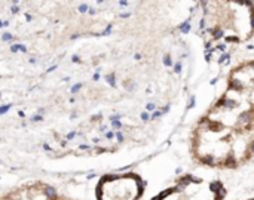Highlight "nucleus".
I'll return each mask as SVG.
<instances>
[{
  "mask_svg": "<svg viewBox=\"0 0 254 200\" xmlns=\"http://www.w3.org/2000/svg\"><path fill=\"white\" fill-rule=\"evenodd\" d=\"M190 156L214 169H237L254 159V59L231 70L226 89L196 122Z\"/></svg>",
  "mask_w": 254,
  "mask_h": 200,
  "instance_id": "obj_1",
  "label": "nucleus"
},
{
  "mask_svg": "<svg viewBox=\"0 0 254 200\" xmlns=\"http://www.w3.org/2000/svg\"><path fill=\"white\" fill-rule=\"evenodd\" d=\"M201 37L208 48H232L249 42L254 34L253 1H202Z\"/></svg>",
  "mask_w": 254,
  "mask_h": 200,
  "instance_id": "obj_2",
  "label": "nucleus"
},
{
  "mask_svg": "<svg viewBox=\"0 0 254 200\" xmlns=\"http://www.w3.org/2000/svg\"><path fill=\"white\" fill-rule=\"evenodd\" d=\"M226 193V187L219 180L185 175L150 200H225Z\"/></svg>",
  "mask_w": 254,
  "mask_h": 200,
  "instance_id": "obj_3",
  "label": "nucleus"
},
{
  "mask_svg": "<svg viewBox=\"0 0 254 200\" xmlns=\"http://www.w3.org/2000/svg\"><path fill=\"white\" fill-rule=\"evenodd\" d=\"M144 180L132 172L104 175L95 187L97 200H140L144 195Z\"/></svg>",
  "mask_w": 254,
  "mask_h": 200,
  "instance_id": "obj_4",
  "label": "nucleus"
},
{
  "mask_svg": "<svg viewBox=\"0 0 254 200\" xmlns=\"http://www.w3.org/2000/svg\"><path fill=\"white\" fill-rule=\"evenodd\" d=\"M60 193L49 184L42 181L27 183L6 192L1 200H54Z\"/></svg>",
  "mask_w": 254,
  "mask_h": 200,
  "instance_id": "obj_5",
  "label": "nucleus"
},
{
  "mask_svg": "<svg viewBox=\"0 0 254 200\" xmlns=\"http://www.w3.org/2000/svg\"><path fill=\"white\" fill-rule=\"evenodd\" d=\"M54 200H76V199H71V198H67V196H63V195H58L57 198Z\"/></svg>",
  "mask_w": 254,
  "mask_h": 200,
  "instance_id": "obj_6",
  "label": "nucleus"
},
{
  "mask_svg": "<svg viewBox=\"0 0 254 200\" xmlns=\"http://www.w3.org/2000/svg\"><path fill=\"white\" fill-rule=\"evenodd\" d=\"M249 200H254V199H249Z\"/></svg>",
  "mask_w": 254,
  "mask_h": 200,
  "instance_id": "obj_7",
  "label": "nucleus"
}]
</instances>
